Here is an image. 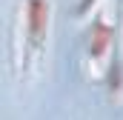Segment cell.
<instances>
[{
  "instance_id": "6da1fadb",
  "label": "cell",
  "mask_w": 123,
  "mask_h": 120,
  "mask_svg": "<svg viewBox=\"0 0 123 120\" xmlns=\"http://www.w3.org/2000/svg\"><path fill=\"white\" fill-rule=\"evenodd\" d=\"M49 23V6L46 0H29V29L34 37H40Z\"/></svg>"
},
{
  "instance_id": "7a4b0ae2",
  "label": "cell",
  "mask_w": 123,
  "mask_h": 120,
  "mask_svg": "<svg viewBox=\"0 0 123 120\" xmlns=\"http://www.w3.org/2000/svg\"><path fill=\"white\" fill-rule=\"evenodd\" d=\"M109 46V29L106 26H100V29L94 31V43H92V52L94 54H103V49Z\"/></svg>"
}]
</instances>
